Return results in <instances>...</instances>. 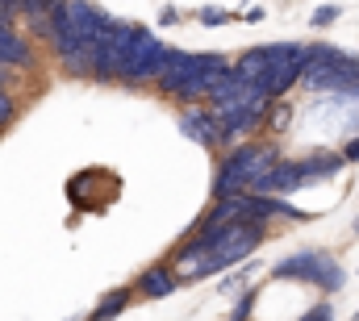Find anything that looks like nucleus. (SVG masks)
I'll return each mask as SVG.
<instances>
[{
    "mask_svg": "<svg viewBox=\"0 0 359 321\" xmlns=\"http://www.w3.org/2000/svg\"><path fill=\"white\" fill-rule=\"evenodd\" d=\"M355 234H359V221H355Z\"/></svg>",
    "mask_w": 359,
    "mask_h": 321,
    "instance_id": "obj_28",
    "label": "nucleus"
},
{
    "mask_svg": "<svg viewBox=\"0 0 359 321\" xmlns=\"http://www.w3.org/2000/svg\"><path fill=\"white\" fill-rule=\"evenodd\" d=\"M339 167H343V155H330V151H318V155L301 159V171H305V184H313V179H326V175H334Z\"/></svg>",
    "mask_w": 359,
    "mask_h": 321,
    "instance_id": "obj_14",
    "label": "nucleus"
},
{
    "mask_svg": "<svg viewBox=\"0 0 359 321\" xmlns=\"http://www.w3.org/2000/svg\"><path fill=\"white\" fill-rule=\"evenodd\" d=\"M339 155H343V163H355L359 159V134L347 142V146H343V151H339Z\"/></svg>",
    "mask_w": 359,
    "mask_h": 321,
    "instance_id": "obj_25",
    "label": "nucleus"
},
{
    "mask_svg": "<svg viewBox=\"0 0 359 321\" xmlns=\"http://www.w3.org/2000/svg\"><path fill=\"white\" fill-rule=\"evenodd\" d=\"M255 288H247L243 296H238V305H234V313H230V321H251V313H255Z\"/></svg>",
    "mask_w": 359,
    "mask_h": 321,
    "instance_id": "obj_17",
    "label": "nucleus"
},
{
    "mask_svg": "<svg viewBox=\"0 0 359 321\" xmlns=\"http://www.w3.org/2000/svg\"><path fill=\"white\" fill-rule=\"evenodd\" d=\"M134 29L130 21H113V29L96 42V63H92V80H121V67H126V55H130V42H134Z\"/></svg>",
    "mask_w": 359,
    "mask_h": 321,
    "instance_id": "obj_5",
    "label": "nucleus"
},
{
    "mask_svg": "<svg viewBox=\"0 0 359 321\" xmlns=\"http://www.w3.org/2000/svg\"><path fill=\"white\" fill-rule=\"evenodd\" d=\"M13 13H21V4H17V0H0V17L13 21Z\"/></svg>",
    "mask_w": 359,
    "mask_h": 321,
    "instance_id": "obj_26",
    "label": "nucleus"
},
{
    "mask_svg": "<svg viewBox=\"0 0 359 321\" xmlns=\"http://www.w3.org/2000/svg\"><path fill=\"white\" fill-rule=\"evenodd\" d=\"M201 21H205V25H226L230 13H226V8H201Z\"/></svg>",
    "mask_w": 359,
    "mask_h": 321,
    "instance_id": "obj_21",
    "label": "nucleus"
},
{
    "mask_svg": "<svg viewBox=\"0 0 359 321\" xmlns=\"http://www.w3.org/2000/svg\"><path fill=\"white\" fill-rule=\"evenodd\" d=\"M297 76H301V63H271L268 67V76L259 80V88L268 92L271 100H280L292 83H297Z\"/></svg>",
    "mask_w": 359,
    "mask_h": 321,
    "instance_id": "obj_12",
    "label": "nucleus"
},
{
    "mask_svg": "<svg viewBox=\"0 0 359 321\" xmlns=\"http://www.w3.org/2000/svg\"><path fill=\"white\" fill-rule=\"evenodd\" d=\"M163 50H168V42L138 25V29H134V42H130V55H126V67H121V83H134V88H138V83H151L155 71H159Z\"/></svg>",
    "mask_w": 359,
    "mask_h": 321,
    "instance_id": "obj_4",
    "label": "nucleus"
},
{
    "mask_svg": "<svg viewBox=\"0 0 359 321\" xmlns=\"http://www.w3.org/2000/svg\"><path fill=\"white\" fill-rule=\"evenodd\" d=\"M276 159H280V151H276V146H238V151H234L238 171L247 175V188H251V184H255V179H259Z\"/></svg>",
    "mask_w": 359,
    "mask_h": 321,
    "instance_id": "obj_10",
    "label": "nucleus"
},
{
    "mask_svg": "<svg viewBox=\"0 0 359 321\" xmlns=\"http://www.w3.org/2000/svg\"><path fill=\"white\" fill-rule=\"evenodd\" d=\"M180 134H188V138L201 142V146H217V142H222V125L213 121L209 109H184V113H180Z\"/></svg>",
    "mask_w": 359,
    "mask_h": 321,
    "instance_id": "obj_8",
    "label": "nucleus"
},
{
    "mask_svg": "<svg viewBox=\"0 0 359 321\" xmlns=\"http://www.w3.org/2000/svg\"><path fill=\"white\" fill-rule=\"evenodd\" d=\"M238 217H243V192H238V196H222V200L201 217L196 230H201V234H217L222 226H230V221H238Z\"/></svg>",
    "mask_w": 359,
    "mask_h": 321,
    "instance_id": "obj_11",
    "label": "nucleus"
},
{
    "mask_svg": "<svg viewBox=\"0 0 359 321\" xmlns=\"http://www.w3.org/2000/svg\"><path fill=\"white\" fill-rule=\"evenodd\" d=\"M130 296H134L130 288H117V292H109V296L96 305V313H92L88 321H113V317H121V313H126V305H130Z\"/></svg>",
    "mask_w": 359,
    "mask_h": 321,
    "instance_id": "obj_16",
    "label": "nucleus"
},
{
    "mask_svg": "<svg viewBox=\"0 0 359 321\" xmlns=\"http://www.w3.org/2000/svg\"><path fill=\"white\" fill-rule=\"evenodd\" d=\"M339 13H343L339 4H322V8H313V25H318V29H326V25H334V21H339Z\"/></svg>",
    "mask_w": 359,
    "mask_h": 321,
    "instance_id": "obj_19",
    "label": "nucleus"
},
{
    "mask_svg": "<svg viewBox=\"0 0 359 321\" xmlns=\"http://www.w3.org/2000/svg\"><path fill=\"white\" fill-rule=\"evenodd\" d=\"M297 188H305V171H301V163H292V159H276L247 188V192H264V196H288V192H297Z\"/></svg>",
    "mask_w": 359,
    "mask_h": 321,
    "instance_id": "obj_6",
    "label": "nucleus"
},
{
    "mask_svg": "<svg viewBox=\"0 0 359 321\" xmlns=\"http://www.w3.org/2000/svg\"><path fill=\"white\" fill-rule=\"evenodd\" d=\"M96 42H100V38H84L76 50H67V55L59 59L67 76H92V63H96Z\"/></svg>",
    "mask_w": 359,
    "mask_h": 321,
    "instance_id": "obj_13",
    "label": "nucleus"
},
{
    "mask_svg": "<svg viewBox=\"0 0 359 321\" xmlns=\"http://www.w3.org/2000/svg\"><path fill=\"white\" fill-rule=\"evenodd\" d=\"M271 271H276V280H305V284H318L322 292H339L347 284L339 259H330L326 250H297V254L280 259Z\"/></svg>",
    "mask_w": 359,
    "mask_h": 321,
    "instance_id": "obj_3",
    "label": "nucleus"
},
{
    "mask_svg": "<svg viewBox=\"0 0 359 321\" xmlns=\"http://www.w3.org/2000/svg\"><path fill=\"white\" fill-rule=\"evenodd\" d=\"M268 67H271V55H268V46H255V50H247L243 59H238V76L243 80H251V83H259L264 76H268Z\"/></svg>",
    "mask_w": 359,
    "mask_h": 321,
    "instance_id": "obj_15",
    "label": "nucleus"
},
{
    "mask_svg": "<svg viewBox=\"0 0 359 321\" xmlns=\"http://www.w3.org/2000/svg\"><path fill=\"white\" fill-rule=\"evenodd\" d=\"M63 8H67V21L80 38H104L113 29V17L104 8L88 4V0H63Z\"/></svg>",
    "mask_w": 359,
    "mask_h": 321,
    "instance_id": "obj_7",
    "label": "nucleus"
},
{
    "mask_svg": "<svg viewBox=\"0 0 359 321\" xmlns=\"http://www.w3.org/2000/svg\"><path fill=\"white\" fill-rule=\"evenodd\" d=\"M21 4V13H29V17H38V13H46L50 4H59V0H17Z\"/></svg>",
    "mask_w": 359,
    "mask_h": 321,
    "instance_id": "obj_23",
    "label": "nucleus"
},
{
    "mask_svg": "<svg viewBox=\"0 0 359 321\" xmlns=\"http://www.w3.org/2000/svg\"><path fill=\"white\" fill-rule=\"evenodd\" d=\"M230 63L222 59V55H188V50H163V59H159V71H155V88L163 92V96H176V100H201V96H209V88L213 80L226 71Z\"/></svg>",
    "mask_w": 359,
    "mask_h": 321,
    "instance_id": "obj_1",
    "label": "nucleus"
},
{
    "mask_svg": "<svg viewBox=\"0 0 359 321\" xmlns=\"http://www.w3.org/2000/svg\"><path fill=\"white\" fill-rule=\"evenodd\" d=\"M247 275H255V263H247V267H238L230 280H222V292H238V288L247 284Z\"/></svg>",
    "mask_w": 359,
    "mask_h": 321,
    "instance_id": "obj_20",
    "label": "nucleus"
},
{
    "mask_svg": "<svg viewBox=\"0 0 359 321\" xmlns=\"http://www.w3.org/2000/svg\"><path fill=\"white\" fill-rule=\"evenodd\" d=\"M180 284V275L168 267V263H159V267H147L142 275H138V284H134V292H142L147 301H159V296H172Z\"/></svg>",
    "mask_w": 359,
    "mask_h": 321,
    "instance_id": "obj_9",
    "label": "nucleus"
},
{
    "mask_svg": "<svg viewBox=\"0 0 359 321\" xmlns=\"http://www.w3.org/2000/svg\"><path fill=\"white\" fill-rule=\"evenodd\" d=\"M268 238V221H251V217H238V221H230V226H222L217 234H213V250H209V259L192 271V280H205V275H217V271H226V267H234V263H243V259H251L255 250H259V242Z\"/></svg>",
    "mask_w": 359,
    "mask_h": 321,
    "instance_id": "obj_2",
    "label": "nucleus"
},
{
    "mask_svg": "<svg viewBox=\"0 0 359 321\" xmlns=\"http://www.w3.org/2000/svg\"><path fill=\"white\" fill-rule=\"evenodd\" d=\"M330 317H334V313H330V305H313L301 321H330Z\"/></svg>",
    "mask_w": 359,
    "mask_h": 321,
    "instance_id": "obj_24",
    "label": "nucleus"
},
{
    "mask_svg": "<svg viewBox=\"0 0 359 321\" xmlns=\"http://www.w3.org/2000/svg\"><path fill=\"white\" fill-rule=\"evenodd\" d=\"M268 121H271V130H284V125L292 121V104H276V100H271V109H268Z\"/></svg>",
    "mask_w": 359,
    "mask_h": 321,
    "instance_id": "obj_18",
    "label": "nucleus"
},
{
    "mask_svg": "<svg viewBox=\"0 0 359 321\" xmlns=\"http://www.w3.org/2000/svg\"><path fill=\"white\" fill-rule=\"evenodd\" d=\"M13 109H17V104H13V96H8V92L0 88V130H4L8 121H13Z\"/></svg>",
    "mask_w": 359,
    "mask_h": 321,
    "instance_id": "obj_22",
    "label": "nucleus"
},
{
    "mask_svg": "<svg viewBox=\"0 0 359 321\" xmlns=\"http://www.w3.org/2000/svg\"><path fill=\"white\" fill-rule=\"evenodd\" d=\"M159 21H163V25H176L180 13H176V8H163V17H159Z\"/></svg>",
    "mask_w": 359,
    "mask_h": 321,
    "instance_id": "obj_27",
    "label": "nucleus"
},
{
    "mask_svg": "<svg viewBox=\"0 0 359 321\" xmlns=\"http://www.w3.org/2000/svg\"><path fill=\"white\" fill-rule=\"evenodd\" d=\"M355 317H359V313H355Z\"/></svg>",
    "mask_w": 359,
    "mask_h": 321,
    "instance_id": "obj_29",
    "label": "nucleus"
}]
</instances>
